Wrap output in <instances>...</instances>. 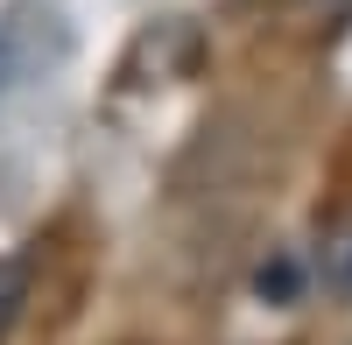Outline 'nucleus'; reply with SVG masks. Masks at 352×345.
Segmentation results:
<instances>
[{"label": "nucleus", "instance_id": "nucleus-1", "mask_svg": "<svg viewBox=\"0 0 352 345\" xmlns=\"http://www.w3.org/2000/svg\"><path fill=\"white\" fill-rule=\"evenodd\" d=\"M21 303H28V261H14V254H0V338L14 331Z\"/></svg>", "mask_w": 352, "mask_h": 345}, {"label": "nucleus", "instance_id": "nucleus-2", "mask_svg": "<svg viewBox=\"0 0 352 345\" xmlns=\"http://www.w3.org/2000/svg\"><path fill=\"white\" fill-rule=\"evenodd\" d=\"M324 282H331V289H345V296H352V219H345L338 233L324 240Z\"/></svg>", "mask_w": 352, "mask_h": 345}, {"label": "nucleus", "instance_id": "nucleus-3", "mask_svg": "<svg viewBox=\"0 0 352 345\" xmlns=\"http://www.w3.org/2000/svg\"><path fill=\"white\" fill-rule=\"evenodd\" d=\"M261 296H275V303H289V296H296V261L261 268Z\"/></svg>", "mask_w": 352, "mask_h": 345}]
</instances>
